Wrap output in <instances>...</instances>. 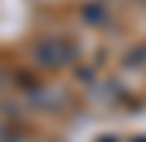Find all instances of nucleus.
I'll list each match as a JSON object with an SVG mask.
<instances>
[{"label":"nucleus","mask_w":146,"mask_h":142,"mask_svg":"<svg viewBox=\"0 0 146 142\" xmlns=\"http://www.w3.org/2000/svg\"><path fill=\"white\" fill-rule=\"evenodd\" d=\"M32 57L44 69H60V66H67V63L76 60V44H70L67 38H41L35 44Z\"/></svg>","instance_id":"1"},{"label":"nucleus","mask_w":146,"mask_h":142,"mask_svg":"<svg viewBox=\"0 0 146 142\" xmlns=\"http://www.w3.org/2000/svg\"><path fill=\"white\" fill-rule=\"evenodd\" d=\"M32 101L38 104V107H48V111H54V107H64V92H57V88H38V92H32Z\"/></svg>","instance_id":"2"},{"label":"nucleus","mask_w":146,"mask_h":142,"mask_svg":"<svg viewBox=\"0 0 146 142\" xmlns=\"http://www.w3.org/2000/svg\"><path fill=\"white\" fill-rule=\"evenodd\" d=\"M83 22H89V26H108V22H111V13H108L102 3H86V7H83Z\"/></svg>","instance_id":"3"},{"label":"nucleus","mask_w":146,"mask_h":142,"mask_svg":"<svg viewBox=\"0 0 146 142\" xmlns=\"http://www.w3.org/2000/svg\"><path fill=\"white\" fill-rule=\"evenodd\" d=\"M143 60H146V47H137V51H130L127 54V66H143Z\"/></svg>","instance_id":"4"},{"label":"nucleus","mask_w":146,"mask_h":142,"mask_svg":"<svg viewBox=\"0 0 146 142\" xmlns=\"http://www.w3.org/2000/svg\"><path fill=\"white\" fill-rule=\"evenodd\" d=\"M99 142H121V136H99Z\"/></svg>","instance_id":"5"}]
</instances>
